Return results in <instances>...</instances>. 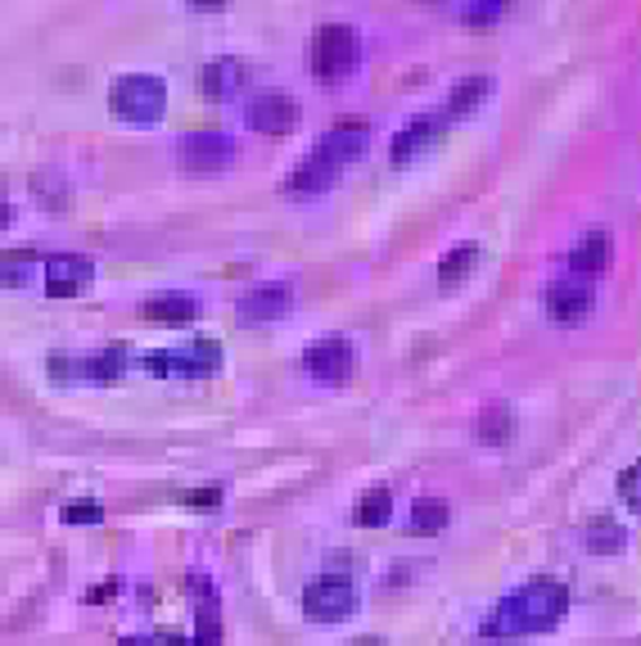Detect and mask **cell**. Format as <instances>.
Returning a JSON list of instances; mask_svg holds the SVG:
<instances>
[{
  "label": "cell",
  "instance_id": "obj_4",
  "mask_svg": "<svg viewBox=\"0 0 641 646\" xmlns=\"http://www.w3.org/2000/svg\"><path fill=\"white\" fill-rule=\"evenodd\" d=\"M149 376H212L222 371V344L218 340H190L172 353H145Z\"/></svg>",
  "mask_w": 641,
  "mask_h": 646
},
{
  "label": "cell",
  "instance_id": "obj_29",
  "mask_svg": "<svg viewBox=\"0 0 641 646\" xmlns=\"http://www.w3.org/2000/svg\"><path fill=\"white\" fill-rule=\"evenodd\" d=\"M502 19V5H466V23L483 27V23H497Z\"/></svg>",
  "mask_w": 641,
  "mask_h": 646
},
{
  "label": "cell",
  "instance_id": "obj_24",
  "mask_svg": "<svg viewBox=\"0 0 641 646\" xmlns=\"http://www.w3.org/2000/svg\"><path fill=\"white\" fill-rule=\"evenodd\" d=\"M33 267H37V254H33V249H14L10 258H0V276H5L10 285H27Z\"/></svg>",
  "mask_w": 641,
  "mask_h": 646
},
{
  "label": "cell",
  "instance_id": "obj_26",
  "mask_svg": "<svg viewBox=\"0 0 641 646\" xmlns=\"http://www.w3.org/2000/svg\"><path fill=\"white\" fill-rule=\"evenodd\" d=\"M104 520V507L96 502H69L64 507V525H100Z\"/></svg>",
  "mask_w": 641,
  "mask_h": 646
},
{
  "label": "cell",
  "instance_id": "obj_10",
  "mask_svg": "<svg viewBox=\"0 0 641 646\" xmlns=\"http://www.w3.org/2000/svg\"><path fill=\"white\" fill-rule=\"evenodd\" d=\"M592 303H596V294H592L588 281H556L552 290L542 294L546 317H552L556 326H578V321L592 313Z\"/></svg>",
  "mask_w": 641,
  "mask_h": 646
},
{
  "label": "cell",
  "instance_id": "obj_1",
  "mask_svg": "<svg viewBox=\"0 0 641 646\" xmlns=\"http://www.w3.org/2000/svg\"><path fill=\"white\" fill-rule=\"evenodd\" d=\"M569 610V593L565 583L556 578H538L529 588L510 593L506 601L493 606V614L483 620V633L488 637H525V633H546L565 620Z\"/></svg>",
  "mask_w": 641,
  "mask_h": 646
},
{
  "label": "cell",
  "instance_id": "obj_23",
  "mask_svg": "<svg viewBox=\"0 0 641 646\" xmlns=\"http://www.w3.org/2000/svg\"><path fill=\"white\" fill-rule=\"evenodd\" d=\"M443 525H447V502L420 498V502L411 507V529H416V534H439Z\"/></svg>",
  "mask_w": 641,
  "mask_h": 646
},
{
  "label": "cell",
  "instance_id": "obj_5",
  "mask_svg": "<svg viewBox=\"0 0 641 646\" xmlns=\"http://www.w3.org/2000/svg\"><path fill=\"white\" fill-rule=\"evenodd\" d=\"M303 610H308L312 624H344L357 610V588L340 574L317 578V583H308V593H303Z\"/></svg>",
  "mask_w": 641,
  "mask_h": 646
},
{
  "label": "cell",
  "instance_id": "obj_12",
  "mask_svg": "<svg viewBox=\"0 0 641 646\" xmlns=\"http://www.w3.org/2000/svg\"><path fill=\"white\" fill-rule=\"evenodd\" d=\"M439 141H443V118H434V113H424V118H411L407 127H403L398 136H393V154H389V159L403 168V163L420 159L424 149H434Z\"/></svg>",
  "mask_w": 641,
  "mask_h": 646
},
{
  "label": "cell",
  "instance_id": "obj_18",
  "mask_svg": "<svg viewBox=\"0 0 641 646\" xmlns=\"http://www.w3.org/2000/svg\"><path fill=\"white\" fill-rule=\"evenodd\" d=\"M488 96H493V77H488V73L461 77V82L452 86V96H447V113H452V118H466V113H474Z\"/></svg>",
  "mask_w": 641,
  "mask_h": 646
},
{
  "label": "cell",
  "instance_id": "obj_17",
  "mask_svg": "<svg viewBox=\"0 0 641 646\" xmlns=\"http://www.w3.org/2000/svg\"><path fill=\"white\" fill-rule=\"evenodd\" d=\"M569 267L583 276V281H588V276H601V271L609 267V235H605V231H588L583 240L574 244Z\"/></svg>",
  "mask_w": 641,
  "mask_h": 646
},
{
  "label": "cell",
  "instance_id": "obj_32",
  "mask_svg": "<svg viewBox=\"0 0 641 646\" xmlns=\"http://www.w3.org/2000/svg\"><path fill=\"white\" fill-rule=\"evenodd\" d=\"M353 646H380V642H375V637H357Z\"/></svg>",
  "mask_w": 641,
  "mask_h": 646
},
{
  "label": "cell",
  "instance_id": "obj_14",
  "mask_svg": "<svg viewBox=\"0 0 641 646\" xmlns=\"http://www.w3.org/2000/svg\"><path fill=\"white\" fill-rule=\"evenodd\" d=\"M289 307V290L285 285H258V290H249L239 298V321L244 326H262V321H276L281 313Z\"/></svg>",
  "mask_w": 641,
  "mask_h": 646
},
{
  "label": "cell",
  "instance_id": "obj_13",
  "mask_svg": "<svg viewBox=\"0 0 641 646\" xmlns=\"http://www.w3.org/2000/svg\"><path fill=\"white\" fill-rule=\"evenodd\" d=\"M249 64L244 59H212V64L199 69V86H204V96L212 100H226V96H239L244 86H249Z\"/></svg>",
  "mask_w": 641,
  "mask_h": 646
},
{
  "label": "cell",
  "instance_id": "obj_21",
  "mask_svg": "<svg viewBox=\"0 0 641 646\" xmlns=\"http://www.w3.org/2000/svg\"><path fill=\"white\" fill-rule=\"evenodd\" d=\"M479 439H483V443H506V439H515V412H510L506 403L483 407V416H479Z\"/></svg>",
  "mask_w": 641,
  "mask_h": 646
},
{
  "label": "cell",
  "instance_id": "obj_19",
  "mask_svg": "<svg viewBox=\"0 0 641 646\" xmlns=\"http://www.w3.org/2000/svg\"><path fill=\"white\" fill-rule=\"evenodd\" d=\"M583 538H588V551H596V557H615V551H624V543H628L624 525L619 520H609V515H596Z\"/></svg>",
  "mask_w": 641,
  "mask_h": 646
},
{
  "label": "cell",
  "instance_id": "obj_22",
  "mask_svg": "<svg viewBox=\"0 0 641 646\" xmlns=\"http://www.w3.org/2000/svg\"><path fill=\"white\" fill-rule=\"evenodd\" d=\"M474 258H479V249H474V244H456V249L439 263V281L443 285H456V281H466V276H470V267H474Z\"/></svg>",
  "mask_w": 641,
  "mask_h": 646
},
{
  "label": "cell",
  "instance_id": "obj_2",
  "mask_svg": "<svg viewBox=\"0 0 641 646\" xmlns=\"http://www.w3.org/2000/svg\"><path fill=\"white\" fill-rule=\"evenodd\" d=\"M109 105L122 122H136V127H149L168 113V86L149 73H127L109 86Z\"/></svg>",
  "mask_w": 641,
  "mask_h": 646
},
{
  "label": "cell",
  "instance_id": "obj_8",
  "mask_svg": "<svg viewBox=\"0 0 641 646\" xmlns=\"http://www.w3.org/2000/svg\"><path fill=\"white\" fill-rule=\"evenodd\" d=\"M235 159V145L222 132H199V136H181L176 145V163L186 172H218Z\"/></svg>",
  "mask_w": 641,
  "mask_h": 646
},
{
  "label": "cell",
  "instance_id": "obj_15",
  "mask_svg": "<svg viewBox=\"0 0 641 646\" xmlns=\"http://www.w3.org/2000/svg\"><path fill=\"white\" fill-rule=\"evenodd\" d=\"M199 317V303L190 294H149L145 298V321L155 326H190Z\"/></svg>",
  "mask_w": 641,
  "mask_h": 646
},
{
  "label": "cell",
  "instance_id": "obj_7",
  "mask_svg": "<svg viewBox=\"0 0 641 646\" xmlns=\"http://www.w3.org/2000/svg\"><path fill=\"white\" fill-rule=\"evenodd\" d=\"M244 122L262 136H289L303 122V109L294 96H285V90H258L249 100V109H244Z\"/></svg>",
  "mask_w": 641,
  "mask_h": 646
},
{
  "label": "cell",
  "instance_id": "obj_9",
  "mask_svg": "<svg viewBox=\"0 0 641 646\" xmlns=\"http://www.w3.org/2000/svg\"><path fill=\"white\" fill-rule=\"evenodd\" d=\"M96 281V263L86 254H50L46 258V294L50 298H73Z\"/></svg>",
  "mask_w": 641,
  "mask_h": 646
},
{
  "label": "cell",
  "instance_id": "obj_3",
  "mask_svg": "<svg viewBox=\"0 0 641 646\" xmlns=\"http://www.w3.org/2000/svg\"><path fill=\"white\" fill-rule=\"evenodd\" d=\"M361 64V37L348 23H330L312 37V73L317 82H344Z\"/></svg>",
  "mask_w": 641,
  "mask_h": 646
},
{
  "label": "cell",
  "instance_id": "obj_16",
  "mask_svg": "<svg viewBox=\"0 0 641 646\" xmlns=\"http://www.w3.org/2000/svg\"><path fill=\"white\" fill-rule=\"evenodd\" d=\"M122 366H127V349L113 344V349H100V353L77 357V380H90V385H113V380L122 376Z\"/></svg>",
  "mask_w": 641,
  "mask_h": 646
},
{
  "label": "cell",
  "instance_id": "obj_28",
  "mask_svg": "<svg viewBox=\"0 0 641 646\" xmlns=\"http://www.w3.org/2000/svg\"><path fill=\"white\" fill-rule=\"evenodd\" d=\"M222 502V488H190V493H181V507H195V511H212Z\"/></svg>",
  "mask_w": 641,
  "mask_h": 646
},
{
  "label": "cell",
  "instance_id": "obj_27",
  "mask_svg": "<svg viewBox=\"0 0 641 646\" xmlns=\"http://www.w3.org/2000/svg\"><path fill=\"white\" fill-rule=\"evenodd\" d=\"M218 642H222L218 610H212V606H204V610H199V637H195V646H218Z\"/></svg>",
  "mask_w": 641,
  "mask_h": 646
},
{
  "label": "cell",
  "instance_id": "obj_11",
  "mask_svg": "<svg viewBox=\"0 0 641 646\" xmlns=\"http://www.w3.org/2000/svg\"><path fill=\"white\" fill-rule=\"evenodd\" d=\"M366 149V122H340V127H330L321 141H317V159L330 163L334 172H344L357 154Z\"/></svg>",
  "mask_w": 641,
  "mask_h": 646
},
{
  "label": "cell",
  "instance_id": "obj_20",
  "mask_svg": "<svg viewBox=\"0 0 641 646\" xmlns=\"http://www.w3.org/2000/svg\"><path fill=\"white\" fill-rule=\"evenodd\" d=\"M389 515H393V493H389V488H371V493H361V502L353 511V520H357L361 529L389 525Z\"/></svg>",
  "mask_w": 641,
  "mask_h": 646
},
{
  "label": "cell",
  "instance_id": "obj_31",
  "mask_svg": "<svg viewBox=\"0 0 641 646\" xmlns=\"http://www.w3.org/2000/svg\"><path fill=\"white\" fill-rule=\"evenodd\" d=\"M5 222H10V204H5V195H0V231H5Z\"/></svg>",
  "mask_w": 641,
  "mask_h": 646
},
{
  "label": "cell",
  "instance_id": "obj_30",
  "mask_svg": "<svg viewBox=\"0 0 641 646\" xmlns=\"http://www.w3.org/2000/svg\"><path fill=\"white\" fill-rule=\"evenodd\" d=\"M122 646H159L155 637H122Z\"/></svg>",
  "mask_w": 641,
  "mask_h": 646
},
{
  "label": "cell",
  "instance_id": "obj_25",
  "mask_svg": "<svg viewBox=\"0 0 641 646\" xmlns=\"http://www.w3.org/2000/svg\"><path fill=\"white\" fill-rule=\"evenodd\" d=\"M619 498L641 515V461H632V466L619 475Z\"/></svg>",
  "mask_w": 641,
  "mask_h": 646
},
{
  "label": "cell",
  "instance_id": "obj_6",
  "mask_svg": "<svg viewBox=\"0 0 641 646\" xmlns=\"http://www.w3.org/2000/svg\"><path fill=\"white\" fill-rule=\"evenodd\" d=\"M353 362H357V349L344 334H325V340H312L303 349V371L317 385H344L353 376Z\"/></svg>",
  "mask_w": 641,
  "mask_h": 646
}]
</instances>
